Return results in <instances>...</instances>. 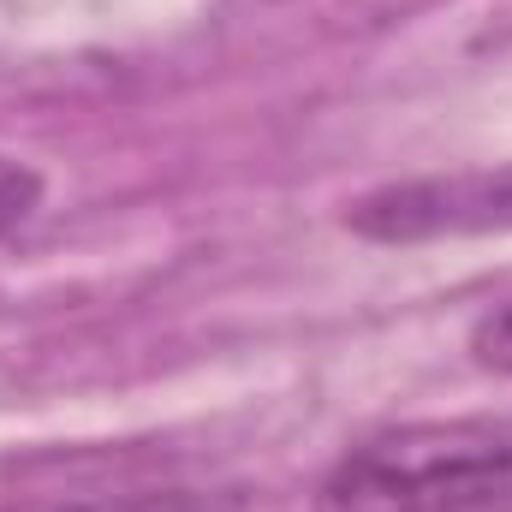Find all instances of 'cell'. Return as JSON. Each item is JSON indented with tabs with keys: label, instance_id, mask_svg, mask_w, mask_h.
Returning <instances> with one entry per match:
<instances>
[{
	"label": "cell",
	"instance_id": "1",
	"mask_svg": "<svg viewBox=\"0 0 512 512\" xmlns=\"http://www.w3.org/2000/svg\"><path fill=\"white\" fill-rule=\"evenodd\" d=\"M512 501V417L399 423L334 459L316 512H477Z\"/></svg>",
	"mask_w": 512,
	"mask_h": 512
},
{
	"label": "cell",
	"instance_id": "2",
	"mask_svg": "<svg viewBox=\"0 0 512 512\" xmlns=\"http://www.w3.org/2000/svg\"><path fill=\"white\" fill-rule=\"evenodd\" d=\"M346 227L376 245L512 233V167H465V173H435V179L364 191L346 209Z\"/></svg>",
	"mask_w": 512,
	"mask_h": 512
},
{
	"label": "cell",
	"instance_id": "3",
	"mask_svg": "<svg viewBox=\"0 0 512 512\" xmlns=\"http://www.w3.org/2000/svg\"><path fill=\"white\" fill-rule=\"evenodd\" d=\"M0 512H245V489L233 483H84V489H42Z\"/></svg>",
	"mask_w": 512,
	"mask_h": 512
},
{
	"label": "cell",
	"instance_id": "4",
	"mask_svg": "<svg viewBox=\"0 0 512 512\" xmlns=\"http://www.w3.org/2000/svg\"><path fill=\"white\" fill-rule=\"evenodd\" d=\"M42 209V173L18 155H0V239L18 233Z\"/></svg>",
	"mask_w": 512,
	"mask_h": 512
},
{
	"label": "cell",
	"instance_id": "5",
	"mask_svg": "<svg viewBox=\"0 0 512 512\" xmlns=\"http://www.w3.org/2000/svg\"><path fill=\"white\" fill-rule=\"evenodd\" d=\"M471 358H477L483 370H495V376H512V298H501L495 310L477 316V328H471Z\"/></svg>",
	"mask_w": 512,
	"mask_h": 512
},
{
	"label": "cell",
	"instance_id": "6",
	"mask_svg": "<svg viewBox=\"0 0 512 512\" xmlns=\"http://www.w3.org/2000/svg\"><path fill=\"white\" fill-rule=\"evenodd\" d=\"M477 512H512V501H507V507H477Z\"/></svg>",
	"mask_w": 512,
	"mask_h": 512
}]
</instances>
